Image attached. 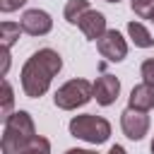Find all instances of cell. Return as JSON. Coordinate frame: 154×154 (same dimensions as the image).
Returning a JSON list of instances; mask_svg holds the SVG:
<instances>
[{
	"label": "cell",
	"instance_id": "6da1fadb",
	"mask_svg": "<svg viewBox=\"0 0 154 154\" xmlns=\"http://www.w3.org/2000/svg\"><path fill=\"white\" fill-rule=\"evenodd\" d=\"M63 70V58L58 51L53 48H41L36 53H31V58L24 63L19 82H22V91L29 99H38L51 89L53 77Z\"/></svg>",
	"mask_w": 154,
	"mask_h": 154
},
{
	"label": "cell",
	"instance_id": "7a4b0ae2",
	"mask_svg": "<svg viewBox=\"0 0 154 154\" xmlns=\"http://www.w3.org/2000/svg\"><path fill=\"white\" fill-rule=\"evenodd\" d=\"M34 137H36V128H34V118L29 116V111H14L2 123L0 149L2 154H19Z\"/></svg>",
	"mask_w": 154,
	"mask_h": 154
},
{
	"label": "cell",
	"instance_id": "3957f363",
	"mask_svg": "<svg viewBox=\"0 0 154 154\" xmlns=\"http://www.w3.org/2000/svg\"><path fill=\"white\" fill-rule=\"evenodd\" d=\"M70 135L77 137V140H84L89 144H103L108 137H111V123L103 118V116H96V113H82V116H75L67 125Z\"/></svg>",
	"mask_w": 154,
	"mask_h": 154
},
{
	"label": "cell",
	"instance_id": "277c9868",
	"mask_svg": "<svg viewBox=\"0 0 154 154\" xmlns=\"http://www.w3.org/2000/svg\"><path fill=\"white\" fill-rule=\"evenodd\" d=\"M94 99V84L89 79H70L53 94V103L60 111H77Z\"/></svg>",
	"mask_w": 154,
	"mask_h": 154
},
{
	"label": "cell",
	"instance_id": "5b68a950",
	"mask_svg": "<svg viewBox=\"0 0 154 154\" xmlns=\"http://www.w3.org/2000/svg\"><path fill=\"white\" fill-rule=\"evenodd\" d=\"M96 51L101 53V58H106L108 63H120L128 55V41L123 38V34L118 29H108L99 41H96Z\"/></svg>",
	"mask_w": 154,
	"mask_h": 154
},
{
	"label": "cell",
	"instance_id": "8992f818",
	"mask_svg": "<svg viewBox=\"0 0 154 154\" xmlns=\"http://www.w3.org/2000/svg\"><path fill=\"white\" fill-rule=\"evenodd\" d=\"M120 130L128 140L132 142H140L144 140V135L149 132V116L144 111H135V108H125L120 113Z\"/></svg>",
	"mask_w": 154,
	"mask_h": 154
},
{
	"label": "cell",
	"instance_id": "52a82bcc",
	"mask_svg": "<svg viewBox=\"0 0 154 154\" xmlns=\"http://www.w3.org/2000/svg\"><path fill=\"white\" fill-rule=\"evenodd\" d=\"M19 24H22V31L29 34V36H46V34H51V29H53L51 14H48L46 10H38V7L26 10V12L22 14Z\"/></svg>",
	"mask_w": 154,
	"mask_h": 154
},
{
	"label": "cell",
	"instance_id": "ba28073f",
	"mask_svg": "<svg viewBox=\"0 0 154 154\" xmlns=\"http://www.w3.org/2000/svg\"><path fill=\"white\" fill-rule=\"evenodd\" d=\"M118 94H120V79H118V77H113V75H101V77L94 82V99H96V103L111 106V103H116Z\"/></svg>",
	"mask_w": 154,
	"mask_h": 154
},
{
	"label": "cell",
	"instance_id": "9c48e42d",
	"mask_svg": "<svg viewBox=\"0 0 154 154\" xmlns=\"http://www.w3.org/2000/svg\"><path fill=\"white\" fill-rule=\"evenodd\" d=\"M79 31L89 38V41H99L108 29H106V17H103V12H96V10H89L82 19H79Z\"/></svg>",
	"mask_w": 154,
	"mask_h": 154
},
{
	"label": "cell",
	"instance_id": "30bf717a",
	"mask_svg": "<svg viewBox=\"0 0 154 154\" xmlns=\"http://www.w3.org/2000/svg\"><path fill=\"white\" fill-rule=\"evenodd\" d=\"M128 106L130 108H135V111H152L154 108V87H149V84H135L132 87V91H130V96H128Z\"/></svg>",
	"mask_w": 154,
	"mask_h": 154
},
{
	"label": "cell",
	"instance_id": "8fae6325",
	"mask_svg": "<svg viewBox=\"0 0 154 154\" xmlns=\"http://www.w3.org/2000/svg\"><path fill=\"white\" fill-rule=\"evenodd\" d=\"M128 36L132 38V43L137 48H152L154 46V38L142 22H128Z\"/></svg>",
	"mask_w": 154,
	"mask_h": 154
},
{
	"label": "cell",
	"instance_id": "7c38bea8",
	"mask_svg": "<svg viewBox=\"0 0 154 154\" xmlns=\"http://www.w3.org/2000/svg\"><path fill=\"white\" fill-rule=\"evenodd\" d=\"M89 0H67L65 2V10H63V17L67 24H79V19L89 12Z\"/></svg>",
	"mask_w": 154,
	"mask_h": 154
},
{
	"label": "cell",
	"instance_id": "4fadbf2b",
	"mask_svg": "<svg viewBox=\"0 0 154 154\" xmlns=\"http://www.w3.org/2000/svg\"><path fill=\"white\" fill-rule=\"evenodd\" d=\"M19 36H22V24H17V22H2L0 24V43H2V48L10 51L19 41Z\"/></svg>",
	"mask_w": 154,
	"mask_h": 154
},
{
	"label": "cell",
	"instance_id": "5bb4252c",
	"mask_svg": "<svg viewBox=\"0 0 154 154\" xmlns=\"http://www.w3.org/2000/svg\"><path fill=\"white\" fill-rule=\"evenodd\" d=\"M12 106H14V91H12V84H10L7 79H2V96H0V118H2V123L14 113Z\"/></svg>",
	"mask_w": 154,
	"mask_h": 154
},
{
	"label": "cell",
	"instance_id": "9a60e30c",
	"mask_svg": "<svg viewBox=\"0 0 154 154\" xmlns=\"http://www.w3.org/2000/svg\"><path fill=\"white\" fill-rule=\"evenodd\" d=\"M19 154H51V142H48L43 135H36Z\"/></svg>",
	"mask_w": 154,
	"mask_h": 154
},
{
	"label": "cell",
	"instance_id": "2e32d148",
	"mask_svg": "<svg viewBox=\"0 0 154 154\" xmlns=\"http://www.w3.org/2000/svg\"><path fill=\"white\" fill-rule=\"evenodd\" d=\"M130 7L140 19H154V0H130Z\"/></svg>",
	"mask_w": 154,
	"mask_h": 154
},
{
	"label": "cell",
	"instance_id": "e0dca14e",
	"mask_svg": "<svg viewBox=\"0 0 154 154\" xmlns=\"http://www.w3.org/2000/svg\"><path fill=\"white\" fill-rule=\"evenodd\" d=\"M140 75H142V82L154 87V58H147L142 65H140Z\"/></svg>",
	"mask_w": 154,
	"mask_h": 154
},
{
	"label": "cell",
	"instance_id": "ac0fdd59",
	"mask_svg": "<svg viewBox=\"0 0 154 154\" xmlns=\"http://www.w3.org/2000/svg\"><path fill=\"white\" fill-rule=\"evenodd\" d=\"M26 0H0V12H5V14H10V12H14V10H19L22 5H24Z\"/></svg>",
	"mask_w": 154,
	"mask_h": 154
},
{
	"label": "cell",
	"instance_id": "d6986e66",
	"mask_svg": "<svg viewBox=\"0 0 154 154\" xmlns=\"http://www.w3.org/2000/svg\"><path fill=\"white\" fill-rule=\"evenodd\" d=\"M7 70H10V51L2 48V70H0V75L7 77Z\"/></svg>",
	"mask_w": 154,
	"mask_h": 154
},
{
	"label": "cell",
	"instance_id": "ffe728a7",
	"mask_svg": "<svg viewBox=\"0 0 154 154\" xmlns=\"http://www.w3.org/2000/svg\"><path fill=\"white\" fill-rule=\"evenodd\" d=\"M65 154H99V152H94V149H79V147H72V149H67Z\"/></svg>",
	"mask_w": 154,
	"mask_h": 154
},
{
	"label": "cell",
	"instance_id": "44dd1931",
	"mask_svg": "<svg viewBox=\"0 0 154 154\" xmlns=\"http://www.w3.org/2000/svg\"><path fill=\"white\" fill-rule=\"evenodd\" d=\"M108 154H128V152H125V147H123V144H113V147L108 149Z\"/></svg>",
	"mask_w": 154,
	"mask_h": 154
},
{
	"label": "cell",
	"instance_id": "7402d4cb",
	"mask_svg": "<svg viewBox=\"0 0 154 154\" xmlns=\"http://www.w3.org/2000/svg\"><path fill=\"white\" fill-rule=\"evenodd\" d=\"M152 154H154V140H152Z\"/></svg>",
	"mask_w": 154,
	"mask_h": 154
},
{
	"label": "cell",
	"instance_id": "603a6c76",
	"mask_svg": "<svg viewBox=\"0 0 154 154\" xmlns=\"http://www.w3.org/2000/svg\"><path fill=\"white\" fill-rule=\"evenodd\" d=\"M106 2H120V0H106Z\"/></svg>",
	"mask_w": 154,
	"mask_h": 154
},
{
	"label": "cell",
	"instance_id": "cb8c5ba5",
	"mask_svg": "<svg viewBox=\"0 0 154 154\" xmlns=\"http://www.w3.org/2000/svg\"><path fill=\"white\" fill-rule=\"evenodd\" d=\"M152 22H154V19H152Z\"/></svg>",
	"mask_w": 154,
	"mask_h": 154
}]
</instances>
